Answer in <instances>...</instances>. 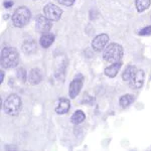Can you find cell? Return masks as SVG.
Wrapping results in <instances>:
<instances>
[{"label":"cell","mask_w":151,"mask_h":151,"mask_svg":"<svg viewBox=\"0 0 151 151\" xmlns=\"http://www.w3.org/2000/svg\"><path fill=\"white\" fill-rule=\"evenodd\" d=\"M136 72H137V69H136L135 65H127L122 74V79L124 81L129 82L134 77V75H135Z\"/></svg>","instance_id":"14"},{"label":"cell","mask_w":151,"mask_h":151,"mask_svg":"<svg viewBox=\"0 0 151 151\" xmlns=\"http://www.w3.org/2000/svg\"><path fill=\"white\" fill-rule=\"evenodd\" d=\"M36 29L37 31L42 33L45 32H50V28H52V20L48 19L47 16H43V15H40L37 18H36Z\"/></svg>","instance_id":"8"},{"label":"cell","mask_w":151,"mask_h":151,"mask_svg":"<svg viewBox=\"0 0 151 151\" xmlns=\"http://www.w3.org/2000/svg\"><path fill=\"white\" fill-rule=\"evenodd\" d=\"M12 5H13V2L12 1H5L4 2V7H5V8H10Z\"/></svg>","instance_id":"22"},{"label":"cell","mask_w":151,"mask_h":151,"mask_svg":"<svg viewBox=\"0 0 151 151\" xmlns=\"http://www.w3.org/2000/svg\"><path fill=\"white\" fill-rule=\"evenodd\" d=\"M19 53L14 47H4L1 52V65L4 69H12L17 67Z\"/></svg>","instance_id":"1"},{"label":"cell","mask_w":151,"mask_h":151,"mask_svg":"<svg viewBox=\"0 0 151 151\" xmlns=\"http://www.w3.org/2000/svg\"><path fill=\"white\" fill-rule=\"evenodd\" d=\"M36 50V45L35 40H26L22 45V50L26 53H32L35 52Z\"/></svg>","instance_id":"17"},{"label":"cell","mask_w":151,"mask_h":151,"mask_svg":"<svg viewBox=\"0 0 151 151\" xmlns=\"http://www.w3.org/2000/svg\"><path fill=\"white\" fill-rule=\"evenodd\" d=\"M16 75H17L18 79L20 80V81H22V82L26 81V72L22 69V68H20V69L17 70V72H16Z\"/></svg>","instance_id":"19"},{"label":"cell","mask_w":151,"mask_h":151,"mask_svg":"<svg viewBox=\"0 0 151 151\" xmlns=\"http://www.w3.org/2000/svg\"><path fill=\"white\" fill-rule=\"evenodd\" d=\"M134 96H132V95H124V96H122L120 98V100H119V102H120V106L122 107V108H127V107L130 106L131 104L134 102Z\"/></svg>","instance_id":"16"},{"label":"cell","mask_w":151,"mask_h":151,"mask_svg":"<svg viewBox=\"0 0 151 151\" xmlns=\"http://www.w3.org/2000/svg\"><path fill=\"white\" fill-rule=\"evenodd\" d=\"M143 83H144V72L142 70H137L134 77L129 81V87L134 90L140 89L143 86Z\"/></svg>","instance_id":"9"},{"label":"cell","mask_w":151,"mask_h":151,"mask_svg":"<svg viewBox=\"0 0 151 151\" xmlns=\"http://www.w3.org/2000/svg\"><path fill=\"white\" fill-rule=\"evenodd\" d=\"M3 80H4V72L1 70V72H0V84L3 82Z\"/></svg>","instance_id":"23"},{"label":"cell","mask_w":151,"mask_h":151,"mask_svg":"<svg viewBox=\"0 0 151 151\" xmlns=\"http://www.w3.org/2000/svg\"><path fill=\"white\" fill-rule=\"evenodd\" d=\"M21 105H22V102H21L20 97L16 94H11L4 101L3 110L7 115L15 116L20 112Z\"/></svg>","instance_id":"3"},{"label":"cell","mask_w":151,"mask_h":151,"mask_svg":"<svg viewBox=\"0 0 151 151\" xmlns=\"http://www.w3.org/2000/svg\"><path fill=\"white\" fill-rule=\"evenodd\" d=\"M30 16V11H29L27 7H18L12 15V22L16 27H23L28 23Z\"/></svg>","instance_id":"4"},{"label":"cell","mask_w":151,"mask_h":151,"mask_svg":"<svg viewBox=\"0 0 151 151\" xmlns=\"http://www.w3.org/2000/svg\"><path fill=\"white\" fill-rule=\"evenodd\" d=\"M140 35H151V25L150 26H146V27L142 28L139 31Z\"/></svg>","instance_id":"20"},{"label":"cell","mask_w":151,"mask_h":151,"mask_svg":"<svg viewBox=\"0 0 151 151\" xmlns=\"http://www.w3.org/2000/svg\"><path fill=\"white\" fill-rule=\"evenodd\" d=\"M53 41H55V35L50 32H45L41 35V37L40 40V43L41 47L48 48L52 45Z\"/></svg>","instance_id":"12"},{"label":"cell","mask_w":151,"mask_h":151,"mask_svg":"<svg viewBox=\"0 0 151 151\" xmlns=\"http://www.w3.org/2000/svg\"><path fill=\"white\" fill-rule=\"evenodd\" d=\"M75 1H76V0H58V2L60 4L65 5V6H68V7L72 6L73 4L75 3Z\"/></svg>","instance_id":"21"},{"label":"cell","mask_w":151,"mask_h":151,"mask_svg":"<svg viewBox=\"0 0 151 151\" xmlns=\"http://www.w3.org/2000/svg\"><path fill=\"white\" fill-rule=\"evenodd\" d=\"M150 0H136L135 5L138 12H143L150 6Z\"/></svg>","instance_id":"18"},{"label":"cell","mask_w":151,"mask_h":151,"mask_svg":"<svg viewBox=\"0 0 151 151\" xmlns=\"http://www.w3.org/2000/svg\"><path fill=\"white\" fill-rule=\"evenodd\" d=\"M83 84H84V78H83L82 75H77L75 77V79L70 82V88H69V94L70 97L72 99H75L78 95L80 94L82 88H83Z\"/></svg>","instance_id":"6"},{"label":"cell","mask_w":151,"mask_h":151,"mask_svg":"<svg viewBox=\"0 0 151 151\" xmlns=\"http://www.w3.org/2000/svg\"><path fill=\"white\" fill-rule=\"evenodd\" d=\"M43 12H45V15L52 21L60 20V18L62 17V14H63L62 9L52 3L47 4L45 6V8H43Z\"/></svg>","instance_id":"5"},{"label":"cell","mask_w":151,"mask_h":151,"mask_svg":"<svg viewBox=\"0 0 151 151\" xmlns=\"http://www.w3.org/2000/svg\"><path fill=\"white\" fill-rule=\"evenodd\" d=\"M109 43V36L105 33L97 35L92 41V47L95 52H102L107 47Z\"/></svg>","instance_id":"7"},{"label":"cell","mask_w":151,"mask_h":151,"mask_svg":"<svg viewBox=\"0 0 151 151\" xmlns=\"http://www.w3.org/2000/svg\"><path fill=\"white\" fill-rule=\"evenodd\" d=\"M85 118H86V115H85L84 112H83L82 110H77L74 114H73L70 121H72L73 124L78 125V124H81L82 122H84Z\"/></svg>","instance_id":"15"},{"label":"cell","mask_w":151,"mask_h":151,"mask_svg":"<svg viewBox=\"0 0 151 151\" xmlns=\"http://www.w3.org/2000/svg\"><path fill=\"white\" fill-rule=\"evenodd\" d=\"M70 103L69 99L60 98L58 102V106L55 108V113L58 114V115H63V114L68 113L70 110Z\"/></svg>","instance_id":"10"},{"label":"cell","mask_w":151,"mask_h":151,"mask_svg":"<svg viewBox=\"0 0 151 151\" xmlns=\"http://www.w3.org/2000/svg\"><path fill=\"white\" fill-rule=\"evenodd\" d=\"M29 83L31 85H37L40 84L42 80V75H41V72L40 69L35 68V69H32L29 73Z\"/></svg>","instance_id":"13"},{"label":"cell","mask_w":151,"mask_h":151,"mask_svg":"<svg viewBox=\"0 0 151 151\" xmlns=\"http://www.w3.org/2000/svg\"><path fill=\"white\" fill-rule=\"evenodd\" d=\"M121 67H122L121 62L114 63V64H112L111 65H109L108 68H106L104 73L108 78H115L117 76V74L119 73V70H120Z\"/></svg>","instance_id":"11"},{"label":"cell","mask_w":151,"mask_h":151,"mask_svg":"<svg viewBox=\"0 0 151 151\" xmlns=\"http://www.w3.org/2000/svg\"><path fill=\"white\" fill-rule=\"evenodd\" d=\"M123 47L118 43H111L108 45L107 47L104 50L103 58L106 62L114 64V63L120 62L123 57Z\"/></svg>","instance_id":"2"}]
</instances>
